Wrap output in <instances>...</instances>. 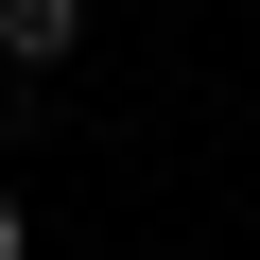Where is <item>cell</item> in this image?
<instances>
[{"mask_svg":"<svg viewBox=\"0 0 260 260\" xmlns=\"http://www.w3.org/2000/svg\"><path fill=\"white\" fill-rule=\"evenodd\" d=\"M87 52V0H0V70H18V87H52Z\"/></svg>","mask_w":260,"mask_h":260,"instance_id":"obj_1","label":"cell"},{"mask_svg":"<svg viewBox=\"0 0 260 260\" xmlns=\"http://www.w3.org/2000/svg\"><path fill=\"white\" fill-rule=\"evenodd\" d=\"M0 260H35V208H18V191H0Z\"/></svg>","mask_w":260,"mask_h":260,"instance_id":"obj_2","label":"cell"}]
</instances>
